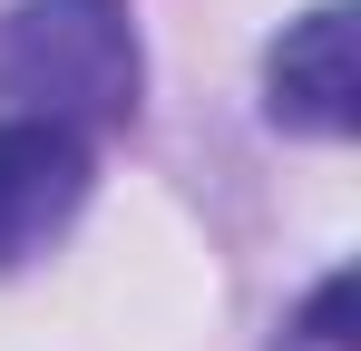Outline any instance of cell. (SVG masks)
Masks as SVG:
<instances>
[{"instance_id": "cell-1", "label": "cell", "mask_w": 361, "mask_h": 351, "mask_svg": "<svg viewBox=\"0 0 361 351\" xmlns=\"http://www.w3.org/2000/svg\"><path fill=\"white\" fill-rule=\"evenodd\" d=\"M137 30L118 0H20L0 20V108L49 127H127L137 117Z\"/></svg>"}, {"instance_id": "cell-2", "label": "cell", "mask_w": 361, "mask_h": 351, "mask_svg": "<svg viewBox=\"0 0 361 351\" xmlns=\"http://www.w3.org/2000/svg\"><path fill=\"white\" fill-rule=\"evenodd\" d=\"M88 205V137L49 117H0V273L59 244Z\"/></svg>"}, {"instance_id": "cell-3", "label": "cell", "mask_w": 361, "mask_h": 351, "mask_svg": "<svg viewBox=\"0 0 361 351\" xmlns=\"http://www.w3.org/2000/svg\"><path fill=\"white\" fill-rule=\"evenodd\" d=\"M264 108H274V127H293V137H352L361 127V68H352V10L342 0L302 10L293 30L274 39Z\"/></svg>"}, {"instance_id": "cell-4", "label": "cell", "mask_w": 361, "mask_h": 351, "mask_svg": "<svg viewBox=\"0 0 361 351\" xmlns=\"http://www.w3.org/2000/svg\"><path fill=\"white\" fill-rule=\"evenodd\" d=\"M283 351H361V332H352V273L312 283V302L293 312V332H283Z\"/></svg>"}]
</instances>
